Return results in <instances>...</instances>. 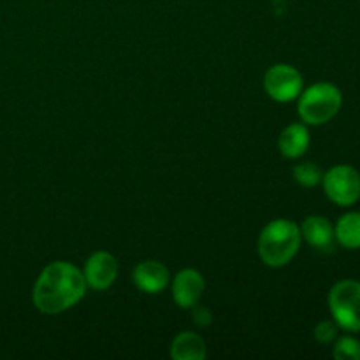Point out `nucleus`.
Segmentation results:
<instances>
[{"instance_id": "1", "label": "nucleus", "mask_w": 360, "mask_h": 360, "mask_svg": "<svg viewBox=\"0 0 360 360\" xmlns=\"http://www.w3.org/2000/svg\"><path fill=\"white\" fill-rule=\"evenodd\" d=\"M86 280L70 262H51L42 269L34 285L32 299L39 311L58 315L76 306L86 294Z\"/></svg>"}, {"instance_id": "2", "label": "nucleus", "mask_w": 360, "mask_h": 360, "mask_svg": "<svg viewBox=\"0 0 360 360\" xmlns=\"http://www.w3.org/2000/svg\"><path fill=\"white\" fill-rule=\"evenodd\" d=\"M301 241V229L294 221L285 218L269 221L259 238L260 260L269 267L287 266L297 255Z\"/></svg>"}, {"instance_id": "3", "label": "nucleus", "mask_w": 360, "mask_h": 360, "mask_svg": "<svg viewBox=\"0 0 360 360\" xmlns=\"http://www.w3.org/2000/svg\"><path fill=\"white\" fill-rule=\"evenodd\" d=\"M343 94L333 83H315L301 91L297 111L306 125H323L340 112Z\"/></svg>"}, {"instance_id": "4", "label": "nucleus", "mask_w": 360, "mask_h": 360, "mask_svg": "<svg viewBox=\"0 0 360 360\" xmlns=\"http://www.w3.org/2000/svg\"><path fill=\"white\" fill-rule=\"evenodd\" d=\"M329 311L340 329L360 333V281L341 280L329 292Z\"/></svg>"}, {"instance_id": "5", "label": "nucleus", "mask_w": 360, "mask_h": 360, "mask_svg": "<svg viewBox=\"0 0 360 360\" xmlns=\"http://www.w3.org/2000/svg\"><path fill=\"white\" fill-rule=\"evenodd\" d=\"M326 195L341 207L354 206L360 199V172L348 164L330 167L322 176Z\"/></svg>"}, {"instance_id": "6", "label": "nucleus", "mask_w": 360, "mask_h": 360, "mask_svg": "<svg viewBox=\"0 0 360 360\" xmlns=\"http://www.w3.org/2000/svg\"><path fill=\"white\" fill-rule=\"evenodd\" d=\"M264 88L273 101L290 102L304 90V79L295 67L278 63L271 67L264 76Z\"/></svg>"}, {"instance_id": "7", "label": "nucleus", "mask_w": 360, "mask_h": 360, "mask_svg": "<svg viewBox=\"0 0 360 360\" xmlns=\"http://www.w3.org/2000/svg\"><path fill=\"white\" fill-rule=\"evenodd\" d=\"M83 274L88 287L95 290H105L115 283L118 276V260L108 252H97L86 260Z\"/></svg>"}, {"instance_id": "8", "label": "nucleus", "mask_w": 360, "mask_h": 360, "mask_svg": "<svg viewBox=\"0 0 360 360\" xmlns=\"http://www.w3.org/2000/svg\"><path fill=\"white\" fill-rule=\"evenodd\" d=\"M206 281L195 269H183L172 281V297L179 308H193L204 295Z\"/></svg>"}, {"instance_id": "9", "label": "nucleus", "mask_w": 360, "mask_h": 360, "mask_svg": "<svg viewBox=\"0 0 360 360\" xmlns=\"http://www.w3.org/2000/svg\"><path fill=\"white\" fill-rule=\"evenodd\" d=\"M302 239H306L309 246L320 252H327L334 246L336 238H334V225L327 220L326 217H319V214H311V217L304 218L301 227Z\"/></svg>"}, {"instance_id": "10", "label": "nucleus", "mask_w": 360, "mask_h": 360, "mask_svg": "<svg viewBox=\"0 0 360 360\" xmlns=\"http://www.w3.org/2000/svg\"><path fill=\"white\" fill-rule=\"evenodd\" d=\"M134 283L146 294H160L169 283V269L157 260H144L134 269Z\"/></svg>"}, {"instance_id": "11", "label": "nucleus", "mask_w": 360, "mask_h": 360, "mask_svg": "<svg viewBox=\"0 0 360 360\" xmlns=\"http://www.w3.org/2000/svg\"><path fill=\"white\" fill-rule=\"evenodd\" d=\"M278 148L285 158H299L309 148V130L306 123H290L278 139Z\"/></svg>"}, {"instance_id": "12", "label": "nucleus", "mask_w": 360, "mask_h": 360, "mask_svg": "<svg viewBox=\"0 0 360 360\" xmlns=\"http://www.w3.org/2000/svg\"><path fill=\"white\" fill-rule=\"evenodd\" d=\"M206 343L195 333H181L171 345V355L174 360H202L206 357Z\"/></svg>"}, {"instance_id": "13", "label": "nucleus", "mask_w": 360, "mask_h": 360, "mask_svg": "<svg viewBox=\"0 0 360 360\" xmlns=\"http://www.w3.org/2000/svg\"><path fill=\"white\" fill-rule=\"evenodd\" d=\"M334 238L338 245L347 250H360V213H345L334 225Z\"/></svg>"}, {"instance_id": "14", "label": "nucleus", "mask_w": 360, "mask_h": 360, "mask_svg": "<svg viewBox=\"0 0 360 360\" xmlns=\"http://www.w3.org/2000/svg\"><path fill=\"white\" fill-rule=\"evenodd\" d=\"M322 169L315 164V162H302L294 167V178L299 185L302 186H316L319 183H322Z\"/></svg>"}, {"instance_id": "15", "label": "nucleus", "mask_w": 360, "mask_h": 360, "mask_svg": "<svg viewBox=\"0 0 360 360\" xmlns=\"http://www.w3.org/2000/svg\"><path fill=\"white\" fill-rule=\"evenodd\" d=\"M333 355L336 360H360V341L354 336L336 338Z\"/></svg>"}, {"instance_id": "16", "label": "nucleus", "mask_w": 360, "mask_h": 360, "mask_svg": "<svg viewBox=\"0 0 360 360\" xmlns=\"http://www.w3.org/2000/svg\"><path fill=\"white\" fill-rule=\"evenodd\" d=\"M338 330H340V327L336 326L334 320H322L320 323H316L315 333L313 334H315V340L319 341V343L329 345L333 343V341H336Z\"/></svg>"}, {"instance_id": "17", "label": "nucleus", "mask_w": 360, "mask_h": 360, "mask_svg": "<svg viewBox=\"0 0 360 360\" xmlns=\"http://www.w3.org/2000/svg\"><path fill=\"white\" fill-rule=\"evenodd\" d=\"M193 320H195L199 326H210L211 323V313L210 309H206L204 306L195 304L193 306Z\"/></svg>"}]
</instances>
